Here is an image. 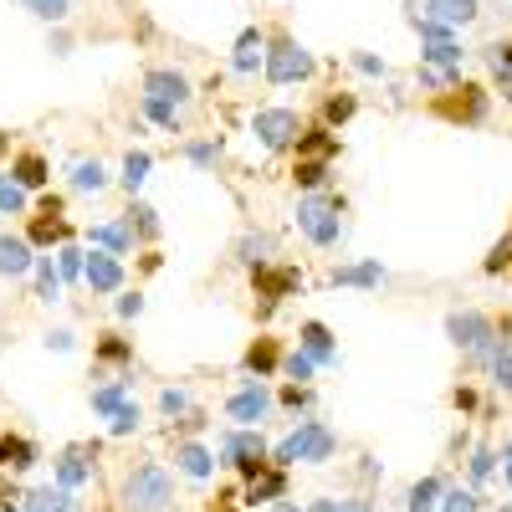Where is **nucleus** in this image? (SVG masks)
<instances>
[{
  "instance_id": "nucleus-1",
  "label": "nucleus",
  "mask_w": 512,
  "mask_h": 512,
  "mask_svg": "<svg viewBox=\"0 0 512 512\" xmlns=\"http://www.w3.org/2000/svg\"><path fill=\"white\" fill-rule=\"evenodd\" d=\"M333 451H338V436L328 431L323 420H297L292 431L272 446V466H282V472H287L292 461H303V466H323Z\"/></svg>"
},
{
  "instance_id": "nucleus-2",
  "label": "nucleus",
  "mask_w": 512,
  "mask_h": 512,
  "mask_svg": "<svg viewBox=\"0 0 512 512\" xmlns=\"http://www.w3.org/2000/svg\"><path fill=\"white\" fill-rule=\"evenodd\" d=\"M123 512H164L169 502H175V482H169V472L164 466H154V461H144V466H134V472L123 477Z\"/></svg>"
},
{
  "instance_id": "nucleus-3",
  "label": "nucleus",
  "mask_w": 512,
  "mask_h": 512,
  "mask_svg": "<svg viewBox=\"0 0 512 512\" xmlns=\"http://www.w3.org/2000/svg\"><path fill=\"white\" fill-rule=\"evenodd\" d=\"M297 231H303L313 246H338V236H344V200L338 195H303L297 200Z\"/></svg>"
},
{
  "instance_id": "nucleus-4",
  "label": "nucleus",
  "mask_w": 512,
  "mask_h": 512,
  "mask_svg": "<svg viewBox=\"0 0 512 512\" xmlns=\"http://www.w3.org/2000/svg\"><path fill=\"white\" fill-rule=\"evenodd\" d=\"M262 72H267L272 88H292V82H308V77L318 72V62H313L308 47H297L292 36H277V41H267V62H262Z\"/></svg>"
},
{
  "instance_id": "nucleus-5",
  "label": "nucleus",
  "mask_w": 512,
  "mask_h": 512,
  "mask_svg": "<svg viewBox=\"0 0 512 512\" xmlns=\"http://www.w3.org/2000/svg\"><path fill=\"white\" fill-rule=\"evenodd\" d=\"M446 338L461 349V354H472V359H492V344H497V323L477 308H461V313H446Z\"/></svg>"
},
{
  "instance_id": "nucleus-6",
  "label": "nucleus",
  "mask_w": 512,
  "mask_h": 512,
  "mask_svg": "<svg viewBox=\"0 0 512 512\" xmlns=\"http://www.w3.org/2000/svg\"><path fill=\"white\" fill-rule=\"evenodd\" d=\"M251 134H256V144H262V149L282 154V149L297 144V134H303V118H297L292 108H256L251 113Z\"/></svg>"
},
{
  "instance_id": "nucleus-7",
  "label": "nucleus",
  "mask_w": 512,
  "mask_h": 512,
  "mask_svg": "<svg viewBox=\"0 0 512 512\" xmlns=\"http://www.w3.org/2000/svg\"><path fill=\"white\" fill-rule=\"evenodd\" d=\"M272 446H267V436H262V425H231V431L216 441V461L221 466H241V461H251V456H267Z\"/></svg>"
},
{
  "instance_id": "nucleus-8",
  "label": "nucleus",
  "mask_w": 512,
  "mask_h": 512,
  "mask_svg": "<svg viewBox=\"0 0 512 512\" xmlns=\"http://www.w3.org/2000/svg\"><path fill=\"white\" fill-rule=\"evenodd\" d=\"M226 415L236 420V425H262L267 415H272V390L262 379H246L241 390L226 400Z\"/></svg>"
},
{
  "instance_id": "nucleus-9",
  "label": "nucleus",
  "mask_w": 512,
  "mask_h": 512,
  "mask_svg": "<svg viewBox=\"0 0 512 512\" xmlns=\"http://www.w3.org/2000/svg\"><path fill=\"white\" fill-rule=\"evenodd\" d=\"M82 282L93 287V297H113V292H123V256H113V251H88V267H82Z\"/></svg>"
},
{
  "instance_id": "nucleus-10",
  "label": "nucleus",
  "mask_w": 512,
  "mask_h": 512,
  "mask_svg": "<svg viewBox=\"0 0 512 512\" xmlns=\"http://www.w3.org/2000/svg\"><path fill=\"white\" fill-rule=\"evenodd\" d=\"M144 98H164V103L185 108V103L195 98V88H190V77H185L180 67H149V72H144Z\"/></svg>"
},
{
  "instance_id": "nucleus-11",
  "label": "nucleus",
  "mask_w": 512,
  "mask_h": 512,
  "mask_svg": "<svg viewBox=\"0 0 512 512\" xmlns=\"http://www.w3.org/2000/svg\"><path fill=\"white\" fill-rule=\"evenodd\" d=\"M297 349H303L318 369H333V364H338V338H333L328 323H318V318H308L303 328H297Z\"/></svg>"
},
{
  "instance_id": "nucleus-12",
  "label": "nucleus",
  "mask_w": 512,
  "mask_h": 512,
  "mask_svg": "<svg viewBox=\"0 0 512 512\" xmlns=\"http://www.w3.org/2000/svg\"><path fill=\"white\" fill-rule=\"evenodd\" d=\"M461 62H466V52H461V41H420V67H431V72H441L451 88L461 82Z\"/></svg>"
},
{
  "instance_id": "nucleus-13",
  "label": "nucleus",
  "mask_w": 512,
  "mask_h": 512,
  "mask_svg": "<svg viewBox=\"0 0 512 512\" xmlns=\"http://www.w3.org/2000/svg\"><path fill=\"white\" fill-rule=\"evenodd\" d=\"M251 282H256V292H262L267 303H282V297L303 292V272H292V267H277V262L256 267V272H251Z\"/></svg>"
},
{
  "instance_id": "nucleus-14",
  "label": "nucleus",
  "mask_w": 512,
  "mask_h": 512,
  "mask_svg": "<svg viewBox=\"0 0 512 512\" xmlns=\"http://www.w3.org/2000/svg\"><path fill=\"white\" fill-rule=\"evenodd\" d=\"M36 267V246L26 236H11V231H0V277H26Z\"/></svg>"
},
{
  "instance_id": "nucleus-15",
  "label": "nucleus",
  "mask_w": 512,
  "mask_h": 512,
  "mask_svg": "<svg viewBox=\"0 0 512 512\" xmlns=\"http://www.w3.org/2000/svg\"><path fill=\"white\" fill-rule=\"evenodd\" d=\"M262 62H267V36L256 31V26H246V31L236 36V47H231V72H236V77H251Z\"/></svg>"
},
{
  "instance_id": "nucleus-16",
  "label": "nucleus",
  "mask_w": 512,
  "mask_h": 512,
  "mask_svg": "<svg viewBox=\"0 0 512 512\" xmlns=\"http://www.w3.org/2000/svg\"><path fill=\"white\" fill-rule=\"evenodd\" d=\"M175 466H180V472H185L190 482H210L221 461H216V451L200 446V441H180V446H175Z\"/></svg>"
},
{
  "instance_id": "nucleus-17",
  "label": "nucleus",
  "mask_w": 512,
  "mask_h": 512,
  "mask_svg": "<svg viewBox=\"0 0 512 512\" xmlns=\"http://www.w3.org/2000/svg\"><path fill=\"white\" fill-rule=\"evenodd\" d=\"M282 497H287V472H282V466H267V472L251 477L246 492H241L246 507H272V502H282Z\"/></svg>"
},
{
  "instance_id": "nucleus-18",
  "label": "nucleus",
  "mask_w": 512,
  "mask_h": 512,
  "mask_svg": "<svg viewBox=\"0 0 512 512\" xmlns=\"http://www.w3.org/2000/svg\"><path fill=\"white\" fill-rule=\"evenodd\" d=\"M52 477H57V487H67V492L88 487V482H93V461H88V451H62V456L52 461Z\"/></svg>"
},
{
  "instance_id": "nucleus-19",
  "label": "nucleus",
  "mask_w": 512,
  "mask_h": 512,
  "mask_svg": "<svg viewBox=\"0 0 512 512\" xmlns=\"http://www.w3.org/2000/svg\"><path fill=\"white\" fill-rule=\"evenodd\" d=\"M241 369L251 379H272L282 369V344H277V338H256V344L246 349V359H241Z\"/></svg>"
},
{
  "instance_id": "nucleus-20",
  "label": "nucleus",
  "mask_w": 512,
  "mask_h": 512,
  "mask_svg": "<svg viewBox=\"0 0 512 512\" xmlns=\"http://www.w3.org/2000/svg\"><path fill=\"white\" fill-rule=\"evenodd\" d=\"M88 241H93L98 251L128 256V251H134V226H128V221H98V226L88 231Z\"/></svg>"
},
{
  "instance_id": "nucleus-21",
  "label": "nucleus",
  "mask_w": 512,
  "mask_h": 512,
  "mask_svg": "<svg viewBox=\"0 0 512 512\" xmlns=\"http://www.w3.org/2000/svg\"><path fill=\"white\" fill-rule=\"evenodd\" d=\"M11 180H16V185H26V190H47L52 164L41 159L36 149H26V154H16V159H11Z\"/></svg>"
},
{
  "instance_id": "nucleus-22",
  "label": "nucleus",
  "mask_w": 512,
  "mask_h": 512,
  "mask_svg": "<svg viewBox=\"0 0 512 512\" xmlns=\"http://www.w3.org/2000/svg\"><path fill=\"white\" fill-rule=\"evenodd\" d=\"M477 0H425V16H431V21H441V26H472L477 21Z\"/></svg>"
},
{
  "instance_id": "nucleus-23",
  "label": "nucleus",
  "mask_w": 512,
  "mask_h": 512,
  "mask_svg": "<svg viewBox=\"0 0 512 512\" xmlns=\"http://www.w3.org/2000/svg\"><path fill=\"white\" fill-rule=\"evenodd\" d=\"M36 461H41L36 441H26V436H0V472H31Z\"/></svg>"
},
{
  "instance_id": "nucleus-24",
  "label": "nucleus",
  "mask_w": 512,
  "mask_h": 512,
  "mask_svg": "<svg viewBox=\"0 0 512 512\" xmlns=\"http://www.w3.org/2000/svg\"><path fill=\"white\" fill-rule=\"evenodd\" d=\"M441 113L456 118V123H482L487 118V93L472 88V82H461V98L456 103H441Z\"/></svg>"
},
{
  "instance_id": "nucleus-25",
  "label": "nucleus",
  "mask_w": 512,
  "mask_h": 512,
  "mask_svg": "<svg viewBox=\"0 0 512 512\" xmlns=\"http://www.w3.org/2000/svg\"><path fill=\"white\" fill-rule=\"evenodd\" d=\"M67 185H72V195H103V190H108V169H103V159H77V164H72V175H67Z\"/></svg>"
},
{
  "instance_id": "nucleus-26",
  "label": "nucleus",
  "mask_w": 512,
  "mask_h": 512,
  "mask_svg": "<svg viewBox=\"0 0 512 512\" xmlns=\"http://www.w3.org/2000/svg\"><path fill=\"white\" fill-rule=\"evenodd\" d=\"M338 154V134L328 123H318V128H303L297 134V159H333Z\"/></svg>"
},
{
  "instance_id": "nucleus-27",
  "label": "nucleus",
  "mask_w": 512,
  "mask_h": 512,
  "mask_svg": "<svg viewBox=\"0 0 512 512\" xmlns=\"http://www.w3.org/2000/svg\"><path fill=\"white\" fill-rule=\"evenodd\" d=\"M333 287H364V292H379V282H384V267L379 262H354V267H333V277H328Z\"/></svg>"
},
{
  "instance_id": "nucleus-28",
  "label": "nucleus",
  "mask_w": 512,
  "mask_h": 512,
  "mask_svg": "<svg viewBox=\"0 0 512 512\" xmlns=\"http://www.w3.org/2000/svg\"><path fill=\"white\" fill-rule=\"evenodd\" d=\"M31 272H36V297H41V303H62V287H67V282H62V272H57L52 256L36 251V267H31Z\"/></svg>"
},
{
  "instance_id": "nucleus-29",
  "label": "nucleus",
  "mask_w": 512,
  "mask_h": 512,
  "mask_svg": "<svg viewBox=\"0 0 512 512\" xmlns=\"http://www.w3.org/2000/svg\"><path fill=\"white\" fill-rule=\"evenodd\" d=\"M21 512H72V492L67 487H36V492H26V502H21Z\"/></svg>"
},
{
  "instance_id": "nucleus-30",
  "label": "nucleus",
  "mask_w": 512,
  "mask_h": 512,
  "mask_svg": "<svg viewBox=\"0 0 512 512\" xmlns=\"http://www.w3.org/2000/svg\"><path fill=\"white\" fill-rule=\"evenodd\" d=\"M26 241H31L36 251H47V246L72 241V226H67V221H52V216H36V221H31V231H26Z\"/></svg>"
},
{
  "instance_id": "nucleus-31",
  "label": "nucleus",
  "mask_w": 512,
  "mask_h": 512,
  "mask_svg": "<svg viewBox=\"0 0 512 512\" xmlns=\"http://www.w3.org/2000/svg\"><path fill=\"white\" fill-rule=\"evenodd\" d=\"M149 169H154L149 149H128V159H123V175H118V185H123L128 195H139V190H144V180H149Z\"/></svg>"
},
{
  "instance_id": "nucleus-32",
  "label": "nucleus",
  "mask_w": 512,
  "mask_h": 512,
  "mask_svg": "<svg viewBox=\"0 0 512 512\" xmlns=\"http://www.w3.org/2000/svg\"><path fill=\"white\" fill-rule=\"evenodd\" d=\"M441 492H446V482H441V477H420V482L405 492V512H436Z\"/></svg>"
},
{
  "instance_id": "nucleus-33",
  "label": "nucleus",
  "mask_w": 512,
  "mask_h": 512,
  "mask_svg": "<svg viewBox=\"0 0 512 512\" xmlns=\"http://www.w3.org/2000/svg\"><path fill=\"white\" fill-rule=\"evenodd\" d=\"M292 180H297V190H303V195H318V190H328V159H297Z\"/></svg>"
},
{
  "instance_id": "nucleus-34",
  "label": "nucleus",
  "mask_w": 512,
  "mask_h": 512,
  "mask_svg": "<svg viewBox=\"0 0 512 512\" xmlns=\"http://www.w3.org/2000/svg\"><path fill=\"white\" fill-rule=\"evenodd\" d=\"M31 210V190L11 180V169L0 175V216H26Z\"/></svg>"
},
{
  "instance_id": "nucleus-35",
  "label": "nucleus",
  "mask_w": 512,
  "mask_h": 512,
  "mask_svg": "<svg viewBox=\"0 0 512 512\" xmlns=\"http://www.w3.org/2000/svg\"><path fill=\"white\" fill-rule=\"evenodd\" d=\"M236 256L256 272V267H267L272 262V236L267 231H251V236H241V246H236Z\"/></svg>"
},
{
  "instance_id": "nucleus-36",
  "label": "nucleus",
  "mask_w": 512,
  "mask_h": 512,
  "mask_svg": "<svg viewBox=\"0 0 512 512\" xmlns=\"http://www.w3.org/2000/svg\"><path fill=\"white\" fill-rule=\"evenodd\" d=\"M487 364H492L497 390H502V395H512V338H502V333H497V344H492V359H487Z\"/></svg>"
},
{
  "instance_id": "nucleus-37",
  "label": "nucleus",
  "mask_w": 512,
  "mask_h": 512,
  "mask_svg": "<svg viewBox=\"0 0 512 512\" xmlns=\"http://www.w3.org/2000/svg\"><path fill=\"white\" fill-rule=\"evenodd\" d=\"M128 405V379H113V384H98L93 390V410L98 415H118Z\"/></svg>"
},
{
  "instance_id": "nucleus-38",
  "label": "nucleus",
  "mask_w": 512,
  "mask_h": 512,
  "mask_svg": "<svg viewBox=\"0 0 512 512\" xmlns=\"http://www.w3.org/2000/svg\"><path fill=\"white\" fill-rule=\"evenodd\" d=\"M436 512H482V492L477 487H446Z\"/></svg>"
},
{
  "instance_id": "nucleus-39",
  "label": "nucleus",
  "mask_w": 512,
  "mask_h": 512,
  "mask_svg": "<svg viewBox=\"0 0 512 512\" xmlns=\"http://www.w3.org/2000/svg\"><path fill=\"white\" fill-rule=\"evenodd\" d=\"M139 108H144L149 123L164 128V134H180V108H175V103H164V98H139Z\"/></svg>"
},
{
  "instance_id": "nucleus-40",
  "label": "nucleus",
  "mask_w": 512,
  "mask_h": 512,
  "mask_svg": "<svg viewBox=\"0 0 512 512\" xmlns=\"http://www.w3.org/2000/svg\"><path fill=\"white\" fill-rule=\"evenodd\" d=\"M82 267H88V251L72 246V241H62V246H57V272H62V282H82Z\"/></svg>"
},
{
  "instance_id": "nucleus-41",
  "label": "nucleus",
  "mask_w": 512,
  "mask_h": 512,
  "mask_svg": "<svg viewBox=\"0 0 512 512\" xmlns=\"http://www.w3.org/2000/svg\"><path fill=\"white\" fill-rule=\"evenodd\" d=\"M466 477H472V487H487L497 477V451L492 446H477L472 461H466Z\"/></svg>"
},
{
  "instance_id": "nucleus-42",
  "label": "nucleus",
  "mask_w": 512,
  "mask_h": 512,
  "mask_svg": "<svg viewBox=\"0 0 512 512\" xmlns=\"http://www.w3.org/2000/svg\"><path fill=\"white\" fill-rule=\"evenodd\" d=\"M354 113H359V98H354V93H338V98L323 103V123H328V128H344Z\"/></svg>"
},
{
  "instance_id": "nucleus-43",
  "label": "nucleus",
  "mask_w": 512,
  "mask_h": 512,
  "mask_svg": "<svg viewBox=\"0 0 512 512\" xmlns=\"http://www.w3.org/2000/svg\"><path fill=\"white\" fill-rule=\"evenodd\" d=\"M128 226H134V236H144V241H154L159 236V210H149V205H128V216H123Z\"/></svg>"
},
{
  "instance_id": "nucleus-44",
  "label": "nucleus",
  "mask_w": 512,
  "mask_h": 512,
  "mask_svg": "<svg viewBox=\"0 0 512 512\" xmlns=\"http://www.w3.org/2000/svg\"><path fill=\"white\" fill-rule=\"evenodd\" d=\"M98 359H103V364H128V359H134V344H128V338H118V333H103V338H98Z\"/></svg>"
},
{
  "instance_id": "nucleus-45",
  "label": "nucleus",
  "mask_w": 512,
  "mask_h": 512,
  "mask_svg": "<svg viewBox=\"0 0 512 512\" xmlns=\"http://www.w3.org/2000/svg\"><path fill=\"white\" fill-rule=\"evenodd\" d=\"M282 374H287L292 384H308V379L318 374V364H313L303 349H292V354H282Z\"/></svg>"
},
{
  "instance_id": "nucleus-46",
  "label": "nucleus",
  "mask_w": 512,
  "mask_h": 512,
  "mask_svg": "<svg viewBox=\"0 0 512 512\" xmlns=\"http://www.w3.org/2000/svg\"><path fill=\"white\" fill-rule=\"evenodd\" d=\"M185 159H190L195 169H216V159H221V139H195V144H185Z\"/></svg>"
},
{
  "instance_id": "nucleus-47",
  "label": "nucleus",
  "mask_w": 512,
  "mask_h": 512,
  "mask_svg": "<svg viewBox=\"0 0 512 512\" xmlns=\"http://www.w3.org/2000/svg\"><path fill=\"white\" fill-rule=\"evenodd\" d=\"M139 425H144V415H139V405H134V400H128L118 415H108V436H134Z\"/></svg>"
},
{
  "instance_id": "nucleus-48",
  "label": "nucleus",
  "mask_w": 512,
  "mask_h": 512,
  "mask_svg": "<svg viewBox=\"0 0 512 512\" xmlns=\"http://www.w3.org/2000/svg\"><path fill=\"white\" fill-rule=\"evenodd\" d=\"M308 512H374L369 497H318Z\"/></svg>"
},
{
  "instance_id": "nucleus-49",
  "label": "nucleus",
  "mask_w": 512,
  "mask_h": 512,
  "mask_svg": "<svg viewBox=\"0 0 512 512\" xmlns=\"http://www.w3.org/2000/svg\"><path fill=\"white\" fill-rule=\"evenodd\" d=\"M21 6H26L31 16H41V21H67L72 0H21Z\"/></svg>"
},
{
  "instance_id": "nucleus-50",
  "label": "nucleus",
  "mask_w": 512,
  "mask_h": 512,
  "mask_svg": "<svg viewBox=\"0 0 512 512\" xmlns=\"http://www.w3.org/2000/svg\"><path fill=\"white\" fill-rule=\"evenodd\" d=\"M277 400H282V405H287V410L297 415V410H308V405H313V390H308V384H292V379H287Z\"/></svg>"
},
{
  "instance_id": "nucleus-51",
  "label": "nucleus",
  "mask_w": 512,
  "mask_h": 512,
  "mask_svg": "<svg viewBox=\"0 0 512 512\" xmlns=\"http://www.w3.org/2000/svg\"><path fill=\"white\" fill-rule=\"evenodd\" d=\"M410 26L420 31V41H456V31L441 26V21H431V16H410Z\"/></svg>"
},
{
  "instance_id": "nucleus-52",
  "label": "nucleus",
  "mask_w": 512,
  "mask_h": 512,
  "mask_svg": "<svg viewBox=\"0 0 512 512\" xmlns=\"http://www.w3.org/2000/svg\"><path fill=\"white\" fill-rule=\"evenodd\" d=\"M190 405H195L190 390H164V395H159V410H164L169 420H175V415H190Z\"/></svg>"
},
{
  "instance_id": "nucleus-53",
  "label": "nucleus",
  "mask_w": 512,
  "mask_h": 512,
  "mask_svg": "<svg viewBox=\"0 0 512 512\" xmlns=\"http://www.w3.org/2000/svg\"><path fill=\"white\" fill-rule=\"evenodd\" d=\"M113 313H118V318H139V313H144V292H118Z\"/></svg>"
},
{
  "instance_id": "nucleus-54",
  "label": "nucleus",
  "mask_w": 512,
  "mask_h": 512,
  "mask_svg": "<svg viewBox=\"0 0 512 512\" xmlns=\"http://www.w3.org/2000/svg\"><path fill=\"white\" fill-rule=\"evenodd\" d=\"M487 67H512V41H492V47H482Z\"/></svg>"
},
{
  "instance_id": "nucleus-55",
  "label": "nucleus",
  "mask_w": 512,
  "mask_h": 512,
  "mask_svg": "<svg viewBox=\"0 0 512 512\" xmlns=\"http://www.w3.org/2000/svg\"><path fill=\"white\" fill-rule=\"evenodd\" d=\"M354 67L364 77H384V72H390V67H384V57H374V52H354Z\"/></svg>"
},
{
  "instance_id": "nucleus-56",
  "label": "nucleus",
  "mask_w": 512,
  "mask_h": 512,
  "mask_svg": "<svg viewBox=\"0 0 512 512\" xmlns=\"http://www.w3.org/2000/svg\"><path fill=\"white\" fill-rule=\"evenodd\" d=\"M507 262H512V236H507V241H497V246H492V256H487V262H482V267H487V272H502V267H507Z\"/></svg>"
},
{
  "instance_id": "nucleus-57",
  "label": "nucleus",
  "mask_w": 512,
  "mask_h": 512,
  "mask_svg": "<svg viewBox=\"0 0 512 512\" xmlns=\"http://www.w3.org/2000/svg\"><path fill=\"white\" fill-rule=\"evenodd\" d=\"M47 344H52L57 354H72V349H77V333H72V328H57V333H47Z\"/></svg>"
},
{
  "instance_id": "nucleus-58",
  "label": "nucleus",
  "mask_w": 512,
  "mask_h": 512,
  "mask_svg": "<svg viewBox=\"0 0 512 512\" xmlns=\"http://www.w3.org/2000/svg\"><path fill=\"white\" fill-rule=\"evenodd\" d=\"M41 216H52V221H62V195H41Z\"/></svg>"
},
{
  "instance_id": "nucleus-59",
  "label": "nucleus",
  "mask_w": 512,
  "mask_h": 512,
  "mask_svg": "<svg viewBox=\"0 0 512 512\" xmlns=\"http://www.w3.org/2000/svg\"><path fill=\"white\" fill-rule=\"evenodd\" d=\"M497 461H502V477H507V487H512V436L502 441V456H497Z\"/></svg>"
},
{
  "instance_id": "nucleus-60",
  "label": "nucleus",
  "mask_w": 512,
  "mask_h": 512,
  "mask_svg": "<svg viewBox=\"0 0 512 512\" xmlns=\"http://www.w3.org/2000/svg\"><path fill=\"white\" fill-rule=\"evenodd\" d=\"M456 410H477V390H456Z\"/></svg>"
},
{
  "instance_id": "nucleus-61",
  "label": "nucleus",
  "mask_w": 512,
  "mask_h": 512,
  "mask_svg": "<svg viewBox=\"0 0 512 512\" xmlns=\"http://www.w3.org/2000/svg\"><path fill=\"white\" fill-rule=\"evenodd\" d=\"M267 512H303V507H297V502H287V497H282V502H272Z\"/></svg>"
},
{
  "instance_id": "nucleus-62",
  "label": "nucleus",
  "mask_w": 512,
  "mask_h": 512,
  "mask_svg": "<svg viewBox=\"0 0 512 512\" xmlns=\"http://www.w3.org/2000/svg\"><path fill=\"white\" fill-rule=\"evenodd\" d=\"M210 512H236V502H221V507H210Z\"/></svg>"
},
{
  "instance_id": "nucleus-63",
  "label": "nucleus",
  "mask_w": 512,
  "mask_h": 512,
  "mask_svg": "<svg viewBox=\"0 0 512 512\" xmlns=\"http://www.w3.org/2000/svg\"><path fill=\"white\" fill-rule=\"evenodd\" d=\"M11 149V134H0V154H6Z\"/></svg>"
}]
</instances>
